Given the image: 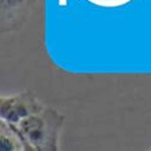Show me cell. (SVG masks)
<instances>
[{
  "mask_svg": "<svg viewBox=\"0 0 151 151\" xmlns=\"http://www.w3.org/2000/svg\"><path fill=\"white\" fill-rule=\"evenodd\" d=\"M0 151H24V140L16 128L1 122Z\"/></svg>",
  "mask_w": 151,
  "mask_h": 151,
  "instance_id": "cell-3",
  "label": "cell"
},
{
  "mask_svg": "<svg viewBox=\"0 0 151 151\" xmlns=\"http://www.w3.org/2000/svg\"><path fill=\"white\" fill-rule=\"evenodd\" d=\"M59 4H60L61 6H64V5H66V0H59Z\"/></svg>",
  "mask_w": 151,
  "mask_h": 151,
  "instance_id": "cell-5",
  "label": "cell"
},
{
  "mask_svg": "<svg viewBox=\"0 0 151 151\" xmlns=\"http://www.w3.org/2000/svg\"><path fill=\"white\" fill-rule=\"evenodd\" d=\"M24 140V139H23ZM24 151H37L36 149H34L29 143H27L25 140H24Z\"/></svg>",
  "mask_w": 151,
  "mask_h": 151,
  "instance_id": "cell-4",
  "label": "cell"
},
{
  "mask_svg": "<svg viewBox=\"0 0 151 151\" xmlns=\"http://www.w3.org/2000/svg\"><path fill=\"white\" fill-rule=\"evenodd\" d=\"M64 122L65 116L63 114L43 106L42 109L13 128L37 151H61L60 137Z\"/></svg>",
  "mask_w": 151,
  "mask_h": 151,
  "instance_id": "cell-1",
  "label": "cell"
},
{
  "mask_svg": "<svg viewBox=\"0 0 151 151\" xmlns=\"http://www.w3.org/2000/svg\"><path fill=\"white\" fill-rule=\"evenodd\" d=\"M43 104L31 93L23 92L1 97V122L17 127L22 121L42 109Z\"/></svg>",
  "mask_w": 151,
  "mask_h": 151,
  "instance_id": "cell-2",
  "label": "cell"
}]
</instances>
